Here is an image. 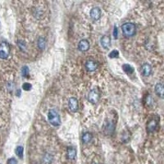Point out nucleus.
<instances>
[{
  "label": "nucleus",
  "mask_w": 164,
  "mask_h": 164,
  "mask_svg": "<svg viewBox=\"0 0 164 164\" xmlns=\"http://www.w3.org/2000/svg\"><path fill=\"white\" fill-rule=\"evenodd\" d=\"M78 49L81 52H86L90 49V43L87 39H81L78 43Z\"/></svg>",
  "instance_id": "nucleus-9"
},
{
  "label": "nucleus",
  "mask_w": 164,
  "mask_h": 164,
  "mask_svg": "<svg viewBox=\"0 0 164 164\" xmlns=\"http://www.w3.org/2000/svg\"><path fill=\"white\" fill-rule=\"evenodd\" d=\"M117 35H118V29H117V26H114V28H113V37L115 39H117Z\"/></svg>",
  "instance_id": "nucleus-26"
},
{
  "label": "nucleus",
  "mask_w": 164,
  "mask_h": 164,
  "mask_svg": "<svg viewBox=\"0 0 164 164\" xmlns=\"http://www.w3.org/2000/svg\"><path fill=\"white\" fill-rule=\"evenodd\" d=\"M48 120L53 126H59L61 125V118L58 112L55 109H50L48 112Z\"/></svg>",
  "instance_id": "nucleus-2"
},
{
  "label": "nucleus",
  "mask_w": 164,
  "mask_h": 164,
  "mask_svg": "<svg viewBox=\"0 0 164 164\" xmlns=\"http://www.w3.org/2000/svg\"><path fill=\"white\" fill-rule=\"evenodd\" d=\"M158 126V121L156 119H151L147 123V130L149 132H153L157 129Z\"/></svg>",
  "instance_id": "nucleus-10"
},
{
  "label": "nucleus",
  "mask_w": 164,
  "mask_h": 164,
  "mask_svg": "<svg viewBox=\"0 0 164 164\" xmlns=\"http://www.w3.org/2000/svg\"><path fill=\"white\" fill-rule=\"evenodd\" d=\"M141 72L144 76H149L152 73V67L149 63H144L141 67Z\"/></svg>",
  "instance_id": "nucleus-11"
},
{
  "label": "nucleus",
  "mask_w": 164,
  "mask_h": 164,
  "mask_svg": "<svg viewBox=\"0 0 164 164\" xmlns=\"http://www.w3.org/2000/svg\"><path fill=\"white\" fill-rule=\"evenodd\" d=\"M145 104H146L148 106H149V107L153 105V97H152L151 95H147L146 99H145Z\"/></svg>",
  "instance_id": "nucleus-21"
},
{
  "label": "nucleus",
  "mask_w": 164,
  "mask_h": 164,
  "mask_svg": "<svg viewBox=\"0 0 164 164\" xmlns=\"http://www.w3.org/2000/svg\"><path fill=\"white\" fill-rule=\"evenodd\" d=\"M37 45L40 50H43L45 48L46 46V39H44L43 37H39L37 41Z\"/></svg>",
  "instance_id": "nucleus-16"
},
{
  "label": "nucleus",
  "mask_w": 164,
  "mask_h": 164,
  "mask_svg": "<svg viewBox=\"0 0 164 164\" xmlns=\"http://www.w3.org/2000/svg\"><path fill=\"white\" fill-rule=\"evenodd\" d=\"M23 151H24L23 147L18 146V148L16 149V154H17L19 158H23Z\"/></svg>",
  "instance_id": "nucleus-20"
},
{
  "label": "nucleus",
  "mask_w": 164,
  "mask_h": 164,
  "mask_svg": "<svg viewBox=\"0 0 164 164\" xmlns=\"http://www.w3.org/2000/svg\"><path fill=\"white\" fill-rule=\"evenodd\" d=\"M43 160L44 164H50L53 161V157L49 153H46L43 157Z\"/></svg>",
  "instance_id": "nucleus-18"
},
{
  "label": "nucleus",
  "mask_w": 164,
  "mask_h": 164,
  "mask_svg": "<svg viewBox=\"0 0 164 164\" xmlns=\"http://www.w3.org/2000/svg\"><path fill=\"white\" fill-rule=\"evenodd\" d=\"M122 70L126 74H132L134 72V68L131 66H130L129 64L122 65Z\"/></svg>",
  "instance_id": "nucleus-17"
},
{
  "label": "nucleus",
  "mask_w": 164,
  "mask_h": 164,
  "mask_svg": "<svg viewBox=\"0 0 164 164\" xmlns=\"http://www.w3.org/2000/svg\"><path fill=\"white\" fill-rule=\"evenodd\" d=\"M115 130V125L114 123L111 121H107L105 122V124L104 125V128H103V131H104V134L106 135H112L113 133Z\"/></svg>",
  "instance_id": "nucleus-5"
},
{
  "label": "nucleus",
  "mask_w": 164,
  "mask_h": 164,
  "mask_svg": "<svg viewBox=\"0 0 164 164\" xmlns=\"http://www.w3.org/2000/svg\"><path fill=\"white\" fill-rule=\"evenodd\" d=\"M22 88H23L24 90L29 91L32 89V86H31V84H30V83H24L23 86H22Z\"/></svg>",
  "instance_id": "nucleus-24"
},
{
  "label": "nucleus",
  "mask_w": 164,
  "mask_h": 164,
  "mask_svg": "<svg viewBox=\"0 0 164 164\" xmlns=\"http://www.w3.org/2000/svg\"><path fill=\"white\" fill-rule=\"evenodd\" d=\"M95 164H99V163H95Z\"/></svg>",
  "instance_id": "nucleus-27"
},
{
  "label": "nucleus",
  "mask_w": 164,
  "mask_h": 164,
  "mask_svg": "<svg viewBox=\"0 0 164 164\" xmlns=\"http://www.w3.org/2000/svg\"><path fill=\"white\" fill-rule=\"evenodd\" d=\"M21 71H22V76H23V77H26V76H28V75H29L30 69H29V67H28L27 66H24V67H22Z\"/></svg>",
  "instance_id": "nucleus-19"
},
{
  "label": "nucleus",
  "mask_w": 164,
  "mask_h": 164,
  "mask_svg": "<svg viewBox=\"0 0 164 164\" xmlns=\"http://www.w3.org/2000/svg\"><path fill=\"white\" fill-rule=\"evenodd\" d=\"M99 100H100L99 90H96V89L91 90L89 92V94H88V100H89V102L93 104H96L99 102Z\"/></svg>",
  "instance_id": "nucleus-4"
},
{
  "label": "nucleus",
  "mask_w": 164,
  "mask_h": 164,
  "mask_svg": "<svg viewBox=\"0 0 164 164\" xmlns=\"http://www.w3.org/2000/svg\"><path fill=\"white\" fill-rule=\"evenodd\" d=\"M90 18L94 20V21H98L100 20V18H101V10H100V8L98 7H95L90 10Z\"/></svg>",
  "instance_id": "nucleus-7"
},
{
  "label": "nucleus",
  "mask_w": 164,
  "mask_h": 164,
  "mask_svg": "<svg viewBox=\"0 0 164 164\" xmlns=\"http://www.w3.org/2000/svg\"><path fill=\"white\" fill-rule=\"evenodd\" d=\"M18 47H19V48H20L22 51H25V50H26V44L24 41H22V40H19V41L18 42Z\"/></svg>",
  "instance_id": "nucleus-23"
},
{
  "label": "nucleus",
  "mask_w": 164,
  "mask_h": 164,
  "mask_svg": "<svg viewBox=\"0 0 164 164\" xmlns=\"http://www.w3.org/2000/svg\"><path fill=\"white\" fill-rule=\"evenodd\" d=\"M92 139H93V135L91 134L90 132H86L82 135V142L85 144H86L90 142Z\"/></svg>",
  "instance_id": "nucleus-15"
},
{
  "label": "nucleus",
  "mask_w": 164,
  "mask_h": 164,
  "mask_svg": "<svg viewBox=\"0 0 164 164\" xmlns=\"http://www.w3.org/2000/svg\"><path fill=\"white\" fill-rule=\"evenodd\" d=\"M10 54V46L7 42L3 41L0 43V58L6 59Z\"/></svg>",
  "instance_id": "nucleus-3"
},
{
  "label": "nucleus",
  "mask_w": 164,
  "mask_h": 164,
  "mask_svg": "<svg viewBox=\"0 0 164 164\" xmlns=\"http://www.w3.org/2000/svg\"><path fill=\"white\" fill-rule=\"evenodd\" d=\"M121 30L125 37H131L136 33V26L132 22H126L121 26Z\"/></svg>",
  "instance_id": "nucleus-1"
},
{
  "label": "nucleus",
  "mask_w": 164,
  "mask_h": 164,
  "mask_svg": "<svg viewBox=\"0 0 164 164\" xmlns=\"http://www.w3.org/2000/svg\"><path fill=\"white\" fill-rule=\"evenodd\" d=\"M108 57H109L110 58H117V57H119V52H118V50H116V49L112 50V52L109 53Z\"/></svg>",
  "instance_id": "nucleus-22"
},
{
  "label": "nucleus",
  "mask_w": 164,
  "mask_h": 164,
  "mask_svg": "<svg viewBox=\"0 0 164 164\" xmlns=\"http://www.w3.org/2000/svg\"><path fill=\"white\" fill-rule=\"evenodd\" d=\"M100 43H101V45L103 46L104 48H108L110 44H111V39L108 35H104L102 38H101V40H100Z\"/></svg>",
  "instance_id": "nucleus-12"
},
{
  "label": "nucleus",
  "mask_w": 164,
  "mask_h": 164,
  "mask_svg": "<svg viewBox=\"0 0 164 164\" xmlns=\"http://www.w3.org/2000/svg\"><path fill=\"white\" fill-rule=\"evenodd\" d=\"M68 107H69L70 110L71 112H77L78 109H79V104H78L77 99H76L75 97L70 98L69 100H68Z\"/></svg>",
  "instance_id": "nucleus-6"
},
{
  "label": "nucleus",
  "mask_w": 164,
  "mask_h": 164,
  "mask_svg": "<svg viewBox=\"0 0 164 164\" xmlns=\"http://www.w3.org/2000/svg\"><path fill=\"white\" fill-rule=\"evenodd\" d=\"M8 164H18V161L15 158H11L8 160Z\"/></svg>",
  "instance_id": "nucleus-25"
},
{
  "label": "nucleus",
  "mask_w": 164,
  "mask_h": 164,
  "mask_svg": "<svg viewBox=\"0 0 164 164\" xmlns=\"http://www.w3.org/2000/svg\"><path fill=\"white\" fill-rule=\"evenodd\" d=\"M67 154V158L69 159H75L76 157V151L73 147H68Z\"/></svg>",
  "instance_id": "nucleus-14"
},
{
  "label": "nucleus",
  "mask_w": 164,
  "mask_h": 164,
  "mask_svg": "<svg viewBox=\"0 0 164 164\" xmlns=\"http://www.w3.org/2000/svg\"><path fill=\"white\" fill-rule=\"evenodd\" d=\"M154 90H155V92L157 95L160 97L161 99H163V94H164V90H163V84L162 83H157L155 86V88H154Z\"/></svg>",
  "instance_id": "nucleus-13"
},
{
  "label": "nucleus",
  "mask_w": 164,
  "mask_h": 164,
  "mask_svg": "<svg viewBox=\"0 0 164 164\" xmlns=\"http://www.w3.org/2000/svg\"><path fill=\"white\" fill-rule=\"evenodd\" d=\"M85 66H86V68L87 71H90V72H93L98 68V63L95 60H92V59L87 61Z\"/></svg>",
  "instance_id": "nucleus-8"
}]
</instances>
